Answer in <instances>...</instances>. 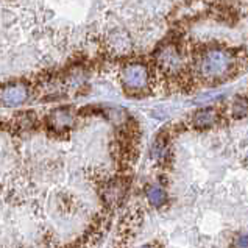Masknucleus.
Returning <instances> with one entry per match:
<instances>
[{
	"label": "nucleus",
	"mask_w": 248,
	"mask_h": 248,
	"mask_svg": "<svg viewBox=\"0 0 248 248\" xmlns=\"http://www.w3.org/2000/svg\"><path fill=\"white\" fill-rule=\"evenodd\" d=\"M218 119H220V114H218L216 109L204 108V109L194 112V116L190 117V125L198 130H206L217 125Z\"/></svg>",
	"instance_id": "nucleus-5"
},
{
	"label": "nucleus",
	"mask_w": 248,
	"mask_h": 248,
	"mask_svg": "<svg viewBox=\"0 0 248 248\" xmlns=\"http://www.w3.org/2000/svg\"><path fill=\"white\" fill-rule=\"evenodd\" d=\"M120 80L126 92L130 94H142L150 88V72L145 64L133 62L122 67L120 70Z\"/></svg>",
	"instance_id": "nucleus-2"
},
{
	"label": "nucleus",
	"mask_w": 248,
	"mask_h": 248,
	"mask_svg": "<svg viewBox=\"0 0 248 248\" xmlns=\"http://www.w3.org/2000/svg\"><path fill=\"white\" fill-rule=\"evenodd\" d=\"M34 124H36V117H34L33 112H22L14 119V126L17 130H28L34 126Z\"/></svg>",
	"instance_id": "nucleus-9"
},
{
	"label": "nucleus",
	"mask_w": 248,
	"mask_h": 248,
	"mask_svg": "<svg viewBox=\"0 0 248 248\" xmlns=\"http://www.w3.org/2000/svg\"><path fill=\"white\" fill-rule=\"evenodd\" d=\"M125 183L124 181H111L109 184H106L105 189H103V198H105V203L108 204H114V203H119L122 200V197L125 194Z\"/></svg>",
	"instance_id": "nucleus-7"
},
{
	"label": "nucleus",
	"mask_w": 248,
	"mask_h": 248,
	"mask_svg": "<svg viewBox=\"0 0 248 248\" xmlns=\"http://www.w3.org/2000/svg\"><path fill=\"white\" fill-rule=\"evenodd\" d=\"M27 97L28 89L20 83L8 84V86L0 89V102L5 106H19L27 100Z\"/></svg>",
	"instance_id": "nucleus-4"
},
{
	"label": "nucleus",
	"mask_w": 248,
	"mask_h": 248,
	"mask_svg": "<svg viewBox=\"0 0 248 248\" xmlns=\"http://www.w3.org/2000/svg\"><path fill=\"white\" fill-rule=\"evenodd\" d=\"M147 198L153 206H161V204H164V202L167 200V195H166V190L162 187L152 186L147 189Z\"/></svg>",
	"instance_id": "nucleus-8"
},
{
	"label": "nucleus",
	"mask_w": 248,
	"mask_h": 248,
	"mask_svg": "<svg viewBox=\"0 0 248 248\" xmlns=\"http://www.w3.org/2000/svg\"><path fill=\"white\" fill-rule=\"evenodd\" d=\"M237 66L236 56L225 48H208L198 55L195 69L198 77L206 83L225 81Z\"/></svg>",
	"instance_id": "nucleus-1"
},
{
	"label": "nucleus",
	"mask_w": 248,
	"mask_h": 248,
	"mask_svg": "<svg viewBox=\"0 0 248 248\" xmlns=\"http://www.w3.org/2000/svg\"><path fill=\"white\" fill-rule=\"evenodd\" d=\"M155 61L156 66L169 75H180L181 70L184 69V55L181 48L176 44H166L162 46L159 50L155 53Z\"/></svg>",
	"instance_id": "nucleus-3"
},
{
	"label": "nucleus",
	"mask_w": 248,
	"mask_h": 248,
	"mask_svg": "<svg viewBox=\"0 0 248 248\" xmlns=\"http://www.w3.org/2000/svg\"><path fill=\"white\" fill-rule=\"evenodd\" d=\"M48 126L55 131H64L74 124V114L67 108H58L52 111L47 117Z\"/></svg>",
	"instance_id": "nucleus-6"
},
{
	"label": "nucleus",
	"mask_w": 248,
	"mask_h": 248,
	"mask_svg": "<svg viewBox=\"0 0 248 248\" xmlns=\"http://www.w3.org/2000/svg\"><path fill=\"white\" fill-rule=\"evenodd\" d=\"M247 112H248V108H247V100H245V98H237V100H234V103H232V106H231L232 117L242 119V117L247 116Z\"/></svg>",
	"instance_id": "nucleus-10"
}]
</instances>
